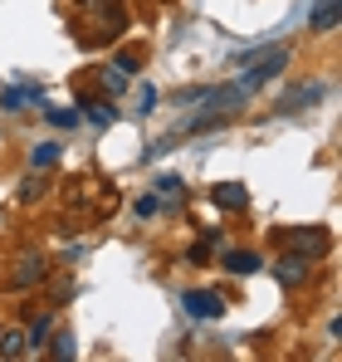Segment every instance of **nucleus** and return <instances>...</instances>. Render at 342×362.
Listing matches in <instances>:
<instances>
[{
    "label": "nucleus",
    "mask_w": 342,
    "mask_h": 362,
    "mask_svg": "<svg viewBox=\"0 0 342 362\" xmlns=\"http://www.w3.org/2000/svg\"><path fill=\"white\" fill-rule=\"evenodd\" d=\"M211 201H216L220 211H230V216H244V211H249V191H244L240 181H220V186H211Z\"/></svg>",
    "instance_id": "9d476101"
},
{
    "label": "nucleus",
    "mask_w": 342,
    "mask_h": 362,
    "mask_svg": "<svg viewBox=\"0 0 342 362\" xmlns=\"http://www.w3.org/2000/svg\"><path fill=\"white\" fill-rule=\"evenodd\" d=\"M54 313H59V308H49V303H45L40 313H35V308H25V338H30V353H45L49 333L59 328V318H54Z\"/></svg>",
    "instance_id": "0eeeda50"
},
{
    "label": "nucleus",
    "mask_w": 342,
    "mask_h": 362,
    "mask_svg": "<svg viewBox=\"0 0 342 362\" xmlns=\"http://www.w3.org/2000/svg\"><path fill=\"white\" fill-rule=\"evenodd\" d=\"M259 264H264V259H259L254 250H225V255H220V269H225V274H235V279L259 274Z\"/></svg>",
    "instance_id": "f8f14e48"
},
{
    "label": "nucleus",
    "mask_w": 342,
    "mask_h": 362,
    "mask_svg": "<svg viewBox=\"0 0 342 362\" xmlns=\"http://www.w3.org/2000/svg\"><path fill=\"white\" fill-rule=\"evenodd\" d=\"M45 122H49V127H59V132H73V127H78V108H54V103H49V108H45Z\"/></svg>",
    "instance_id": "aec40b11"
},
{
    "label": "nucleus",
    "mask_w": 342,
    "mask_h": 362,
    "mask_svg": "<svg viewBox=\"0 0 342 362\" xmlns=\"http://www.w3.org/2000/svg\"><path fill=\"white\" fill-rule=\"evenodd\" d=\"M49 274H54V269H49V255L20 250V255L10 259V269H5V289H10V294H30V289H40Z\"/></svg>",
    "instance_id": "7ed1b4c3"
},
{
    "label": "nucleus",
    "mask_w": 342,
    "mask_h": 362,
    "mask_svg": "<svg viewBox=\"0 0 342 362\" xmlns=\"http://www.w3.org/2000/svg\"><path fill=\"white\" fill-rule=\"evenodd\" d=\"M181 308L191 318H201V323H216V318H225V294L220 289H186L181 294Z\"/></svg>",
    "instance_id": "423d86ee"
},
{
    "label": "nucleus",
    "mask_w": 342,
    "mask_h": 362,
    "mask_svg": "<svg viewBox=\"0 0 342 362\" xmlns=\"http://www.w3.org/2000/svg\"><path fill=\"white\" fill-rule=\"evenodd\" d=\"M64 201H69V211L78 216V221H108L117 211V186L113 181H98V177H78L64 186Z\"/></svg>",
    "instance_id": "f257e3e1"
},
{
    "label": "nucleus",
    "mask_w": 342,
    "mask_h": 362,
    "mask_svg": "<svg viewBox=\"0 0 342 362\" xmlns=\"http://www.w3.org/2000/svg\"><path fill=\"white\" fill-rule=\"evenodd\" d=\"M78 118L93 122V127H108L117 118V108H113V98H103V93H78Z\"/></svg>",
    "instance_id": "1a4fd4ad"
},
{
    "label": "nucleus",
    "mask_w": 342,
    "mask_h": 362,
    "mask_svg": "<svg viewBox=\"0 0 342 362\" xmlns=\"http://www.w3.org/2000/svg\"><path fill=\"white\" fill-rule=\"evenodd\" d=\"M288 59H293V45H274V49H259V54H240L235 64H244V74L235 78V88L249 98V93H259L269 78H279L288 69Z\"/></svg>",
    "instance_id": "f03ea898"
},
{
    "label": "nucleus",
    "mask_w": 342,
    "mask_h": 362,
    "mask_svg": "<svg viewBox=\"0 0 342 362\" xmlns=\"http://www.w3.org/2000/svg\"><path fill=\"white\" fill-rule=\"evenodd\" d=\"M323 98H328V83H323V78L293 83L284 98H279V113H303V108H313V103H323Z\"/></svg>",
    "instance_id": "6e6552de"
},
{
    "label": "nucleus",
    "mask_w": 342,
    "mask_h": 362,
    "mask_svg": "<svg viewBox=\"0 0 342 362\" xmlns=\"http://www.w3.org/2000/svg\"><path fill=\"white\" fill-rule=\"evenodd\" d=\"M45 353H49L54 362H69L73 353H78V348H73V333H59V328H54V333H49V343H45Z\"/></svg>",
    "instance_id": "6ab92c4d"
},
{
    "label": "nucleus",
    "mask_w": 342,
    "mask_h": 362,
    "mask_svg": "<svg viewBox=\"0 0 342 362\" xmlns=\"http://www.w3.org/2000/svg\"><path fill=\"white\" fill-rule=\"evenodd\" d=\"M45 191H49V177L30 167V177L20 181V191H15V196H20V206H30V201H45Z\"/></svg>",
    "instance_id": "a211bd4d"
},
{
    "label": "nucleus",
    "mask_w": 342,
    "mask_h": 362,
    "mask_svg": "<svg viewBox=\"0 0 342 362\" xmlns=\"http://www.w3.org/2000/svg\"><path fill=\"white\" fill-rule=\"evenodd\" d=\"M157 103H162L157 88H142V93H137V113H157Z\"/></svg>",
    "instance_id": "b1692460"
},
{
    "label": "nucleus",
    "mask_w": 342,
    "mask_h": 362,
    "mask_svg": "<svg viewBox=\"0 0 342 362\" xmlns=\"http://www.w3.org/2000/svg\"><path fill=\"white\" fill-rule=\"evenodd\" d=\"M274 240L284 245L288 255H303V259H328V250H333V235L323 230V226H284Z\"/></svg>",
    "instance_id": "20e7f679"
},
{
    "label": "nucleus",
    "mask_w": 342,
    "mask_h": 362,
    "mask_svg": "<svg viewBox=\"0 0 342 362\" xmlns=\"http://www.w3.org/2000/svg\"><path fill=\"white\" fill-rule=\"evenodd\" d=\"M127 83H132V78H127L117 64H103V69H98V93H103V98H122Z\"/></svg>",
    "instance_id": "dca6fc26"
},
{
    "label": "nucleus",
    "mask_w": 342,
    "mask_h": 362,
    "mask_svg": "<svg viewBox=\"0 0 342 362\" xmlns=\"http://www.w3.org/2000/svg\"><path fill=\"white\" fill-rule=\"evenodd\" d=\"M338 15H342V0H313V10H308V35H333V30H338Z\"/></svg>",
    "instance_id": "9b49d317"
},
{
    "label": "nucleus",
    "mask_w": 342,
    "mask_h": 362,
    "mask_svg": "<svg viewBox=\"0 0 342 362\" xmlns=\"http://www.w3.org/2000/svg\"><path fill=\"white\" fill-rule=\"evenodd\" d=\"M69 299H73V279H54V289H49V308H64Z\"/></svg>",
    "instance_id": "5701e85b"
},
{
    "label": "nucleus",
    "mask_w": 342,
    "mask_h": 362,
    "mask_svg": "<svg viewBox=\"0 0 342 362\" xmlns=\"http://www.w3.org/2000/svg\"><path fill=\"white\" fill-rule=\"evenodd\" d=\"M59 157H64V147H59V142H35V147H30V167H35V172L59 167Z\"/></svg>",
    "instance_id": "f3484780"
},
{
    "label": "nucleus",
    "mask_w": 342,
    "mask_h": 362,
    "mask_svg": "<svg viewBox=\"0 0 342 362\" xmlns=\"http://www.w3.org/2000/svg\"><path fill=\"white\" fill-rule=\"evenodd\" d=\"M20 358H30L25 328H0V362H20Z\"/></svg>",
    "instance_id": "2eb2a0df"
},
{
    "label": "nucleus",
    "mask_w": 342,
    "mask_h": 362,
    "mask_svg": "<svg viewBox=\"0 0 342 362\" xmlns=\"http://www.w3.org/2000/svg\"><path fill=\"white\" fill-rule=\"evenodd\" d=\"M152 196L162 201V211H171V216H176V211L186 206V181H181V177H162L157 186H152Z\"/></svg>",
    "instance_id": "ddd939ff"
},
{
    "label": "nucleus",
    "mask_w": 342,
    "mask_h": 362,
    "mask_svg": "<svg viewBox=\"0 0 342 362\" xmlns=\"http://www.w3.org/2000/svg\"><path fill=\"white\" fill-rule=\"evenodd\" d=\"M132 211H137V221H152V216H162V201L147 191V196H137V201H132Z\"/></svg>",
    "instance_id": "4be33fe9"
},
{
    "label": "nucleus",
    "mask_w": 342,
    "mask_h": 362,
    "mask_svg": "<svg viewBox=\"0 0 342 362\" xmlns=\"http://www.w3.org/2000/svg\"><path fill=\"white\" fill-rule=\"evenodd\" d=\"M25 103H45L40 83H20V88H5V93H0V108H5V113H25Z\"/></svg>",
    "instance_id": "4468645a"
},
{
    "label": "nucleus",
    "mask_w": 342,
    "mask_h": 362,
    "mask_svg": "<svg viewBox=\"0 0 342 362\" xmlns=\"http://www.w3.org/2000/svg\"><path fill=\"white\" fill-rule=\"evenodd\" d=\"M269 274L279 279V289H288V294H298V289H308V279H313V259H303V255H288L279 264H269Z\"/></svg>",
    "instance_id": "39448f33"
},
{
    "label": "nucleus",
    "mask_w": 342,
    "mask_h": 362,
    "mask_svg": "<svg viewBox=\"0 0 342 362\" xmlns=\"http://www.w3.org/2000/svg\"><path fill=\"white\" fill-rule=\"evenodd\" d=\"M113 64L122 69V74H127V78H132V74H142V49H117Z\"/></svg>",
    "instance_id": "412c9836"
},
{
    "label": "nucleus",
    "mask_w": 342,
    "mask_h": 362,
    "mask_svg": "<svg viewBox=\"0 0 342 362\" xmlns=\"http://www.w3.org/2000/svg\"><path fill=\"white\" fill-rule=\"evenodd\" d=\"M0 328H5V323H0Z\"/></svg>",
    "instance_id": "393cba45"
}]
</instances>
